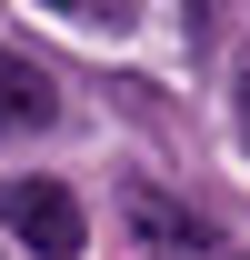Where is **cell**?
<instances>
[{"label":"cell","instance_id":"obj_1","mask_svg":"<svg viewBox=\"0 0 250 260\" xmlns=\"http://www.w3.org/2000/svg\"><path fill=\"white\" fill-rule=\"evenodd\" d=\"M0 230H10L30 260H80V250H90V220H80V200H70L60 180H40V170L0 180Z\"/></svg>","mask_w":250,"mask_h":260},{"label":"cell","instance_id":"obj_5","mask_svg":"<svg viewBox=\"0 0 250 260\" xmlns=\"http://www.w3.org/2000/svg\"><path fill=\"white\" fill-rule=\"evenodd\" d=\"M240 140H250V80H240Z\"/></svg>","mask_w":250,"mask_h":260},{"label":"cell","instance_id":"obj_2","mask_svg":"<svg viewBox=\"0 0 250 260\" xmlns=\"http://www.w3.org/2000/svg\"><path fill=\"white\" fill-rule=\"evenodd\" d=\"M120 220L140 230V250H160V260H200V250H210V220L180 210L170 190H150V180H130V190H120Z\"/></svg>","mask_w":250,"mask_h":260},{"label":"cell","instance_id":"obj_3","mask_svg":"<svg viewBox=\"0 0 250 260\" xmlns=\"http://www.w3.org/2000/svg\"><path fill=\"white\" fill-rule=\"evenodd\" d=\"M60 120V90H50V70L20 60V50H0V130H50Z\"/></svg>","mask_w":250,"mask_h":260},{"label":"cell","instance_id":"obj_4","mask_svg":"<svg viewBox=\"0 0 250 260\" xmlns=\"http://www.w3.org/2000/svg\"><path fill=\"white\" fill-rule=\"evenodd\" d=\"M50 10H70V20H130L120 0H50Z\"/></svg>","mask_w":250,"mask_h":260}]
</instances>
